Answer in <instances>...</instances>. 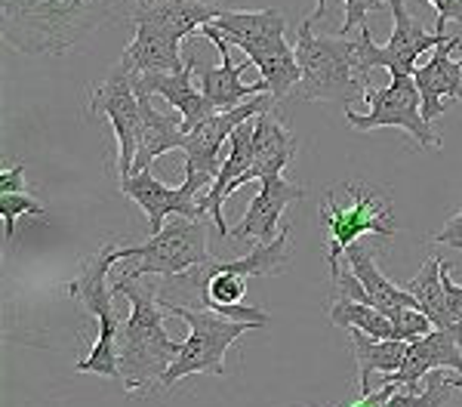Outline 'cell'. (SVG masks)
Returning <instances> with one entry per match:
<instances>
[{"instance_id": "cell-26", "label": "cell", "mask_w": 462, "mask_h": 407, "mask_svg": "<svg viewBox=\"0 0 462 407\" xmlns=\"http://www.w3.org/2000/svg\"><path fill=\"white\" fill-rule=\"evenodd\" d=\"M392 318L394 324V339H404V343H413V339L426 337V333L435 330V324H431V318L422 312L420 306H401V309H392V312H385Z\"/></svg>"}, {"instance_id": "cell-18", "label": "cell", "mask_w": 462, "mask_h": 407, "mask_svg": "<svg viewBox=\"0 0 462 407\" xmlns=\"http://www.w3.org/2000/svg\"><path fill=\"white\" fill-rule=\"evenodd\" d=\"M296 158V136L284 124L278 121V115L263 111L256 115V136H253V164L241 180L235 182V191L241 185L253 180H268V176H284L290 161Z\"/></svg>"}, {"instance_id": "cell-37", "label": "cell", "mask_w": 462, "mask_h": 407, "mask_svg": "<svg viewBox=\"0 0 462 407\" xmlns=\"http://www.w3.org/2000/svg\"><path fill=\"white\" fill-rule=\"evenodd\" d=\"M130 4H136V0H130Z\"/></svg>"}, {"instance_id": "cell-29", "label": "cell", "mask_w": 462, "mask_h": 407, "mask_svg": "<svg viewBox=\"0 0 462 407\" xmlns=\"http://www.w3.org/2000/svg\"><path fill=\"white\" fill-rule=\"evenodd\" d=\"M441 281H444V296H447V309H450L453 321L462 324V287L450 278V265H441Z\"/></svg>"}, {"instance_id": "cell-7", "label": "cell", "mask_w": 462, "mask_h": 407, "mask_svg": "<svg viewBox=\"0 0 462 407\" xmlns=\"http://www.w3.org/2000/svg\"><path fill=\"white\" fill-rule=\"evenodd\" d=\"M163 306L173 312V318H182L189 324V339L182 343V352L170 365L167 374L161 376V389H173L182 376L191 374H226V355L244 333H250L256 324L231 321L226 315H216L210 309L185 306V302H167Z\"/></svg>"}, {"instance_id": "cell-8", "label": "cell", "mask_w": 462, "mask_h": 407, "mask_svg": "<svg viewBox=\"0 0 462 407\" xmlns=\"http://www.w3.org/2000/svg\"><path fill=\"white\" fill-rule=\"evenodd\" d=\"M210 219V217H207ZM207 219L191 217H170L167 226L158 235H152L139 247H121L117 244V259H136L133 269H124L121 278L139 281L145 275L176 278L189 269L210 263V247H207Z\"/></svg>"}, {"instance_id": "cell-22", "label": "cell", "mask_w": 462, "mask_h": 407, "mask_svg": "<svg viewBox=\"0 0 462 407\" xmlns=\"http://www.w3.org/2000/svg\"><path fill=\"white\" fill-rule=\"evenodd\" d=\"M139 106H143V130H139V152L133 173H143L167 152H182L189 133L182 130V121H176L167 111H158L152 102V96H139Z\"/></svg>"}, {"instance_id": "cell-17", "label": "cell", "mask_w": 462, "mask_h": 407, "mask_svg": "<svg viewBox=\"0 0 462 407\" xmlns=\"http://www.w3.org/2000/svg\"><path fill=\"white\" fill-rule=\"evenodd\" d=\"M431 370H457L462 376V343L457 330H441L435 328L426 337L413 339L410 343V352L401 365L398 374L385 376V383H394V386H413V383H422Z\"/></svg>"}, {"instance_id": "cell-27", "label": "cell", "mask_w": 462, "mask_h": 407, "mask_svg": "<svg viewBox=\"0 0 462 407\" xmlns=\"http://www.w3.org/2000/svg\"><path fill=\"white\" fill-rule=\"evenodd\" d=\"M315 13L309 16L311 25H318L320 19H324V10H327V0H315ZM389 4V0H346V22H342V28H339V34L342 37H348L352 34V28H361V25H367V13H374V10H383V6Z\"/></svg>"}, {"instance_id": "cell-12", "label": "cell", "mask_w": 462, "mask_h": 407, "mask_svg": "<svg viewBox=\"0 0 462 407\" xmlns=\"http://www.w3.org/2000/svg\"><path fill=\"white\" fill-rule=\"evenodd\" d=\"M200 34H204L210 43H216V50H219V65H204V69L195 65V78H198L200 90H204L207 99L216 106V111L237 108V106H244L247 99H253V96L268 93V84L263 78H259L256 84H244V80H241L244 69H250V59H244L241 65L231 62L228 37L226 34L216 32L210 22L200 28Z\"/></svg>"}, {"instance_id": "cell-4", "label": "cell", "mask_w": 462, "mask_h": 407, "mask_svg": "<svg viewBox=\"0 0 462 407\" xmlns=\"http://www.w3.org/2000/svg\"><path fill=\"white\" fill-rule=\"evenodd\" d=\"M293 47L302 69L296 99L342 102V106H348L352 96L364 99V93L370 90V80L361 71V59H357V41H348L342 34H315V25L305 19Z\"/></svg>"}, {"instance_id": "cell-31", "label": "cell", "mask_w": 462, "mask_h": 407, "mask_svg": "<svg viewBox=\"0 0 462 407\" xmlns=\"http://www.w3.org/2000/svg\"><path fill=\"white\" fill-rule=\"evenodd\" d=\"M401 386H394V383H383L376 392H367V395H361V402H355L352 407H385V402L398 392Z\"/></svg>"}, {"instance_id": "cell-30", "label": "cell", "mask_w": 462, "mask_h": 407, "mask_svg": "<svg viewBox=\"0 0 462 407\" xmlns=\"http://www.w3.org/2000/svg\"><path fill=\"white\" fill-rule=\"evenodd\" d=\"M426 4H435L438 19H435V32L444 34L447 22H459L462 25V0H426Z\"/></svg>"}, {"instance_id": "cell-36", "label": "cell", "mask_w": 462, "mask_h": 407, "mask_svg": "<svg viewBox=\"0 0 462 407\" xmlns=\"http://www.w3.org/2000/svg\"><path fill=\"white\" fill-rule=\"evenodd\" d=\"M324 407H337V404H324Z\"/></svg>"}, {"instance_id": "cell-33", "label": "cell", "mask_w": 462, "mask_h": 407, "mask_svg": "<svg viewBox=\"0 0 462 407\" xmlns=\"http://www.w3.org/2000/svg\"><path fill=\"white\" fill-rule=\"evenodd\" d=\"M435 244H453V241H462V210L453 213L450 219H447V226L441 228V232L431 238Z\"/></svg>"}, {"instance_id": "cell-20", "label": "cell", "mask_w": 462, "mask_h": 407, "mask_svg": "<svg viewBox=\"0 0 462 407\" xmlns=\"http://www.w3.org/2000/svg\"><path fill=\"white\" fill-rule=\"evenodd\" d=\"M374 241H355L352 247L346 250L348 269H352L355 278L364 284V291L370 296V306H376L379 312H392V309H401V306H420L416 296L410 293L407 287L394 284V281H389L379 272Z\"/></svg>"}, {"instance_id": "cell-35", "label": "cell", "mask_w": 462, "mask_h": 407, "mask_svg": "<svg viewBox=\"0 0 462 407\" xmlns=\"http://www.w3.org/2000/svg\"><path fill=\"white\" fill-rule=\"evenodd\" d=\"M450 247H457V250H462V241H453V244H450Z\"/></svg>"}, {"instance_id": "cell-14", "label": "cell", "mask_w": 462, "mask_h": 407, "mask_svg": "<svg viewBox=\"0 0 462 407\" xmlns=\"http://www.w3.org/2000/svg\"><path fill=\"white\" fill-rule=\"evenodd\" d=\"M195 65L198 56L189 53V65L182 71H145V74H133V84H136L139 96H163L170 102L179 117H182V130H195L198 124H204L207 117L216 115V106L204 96V90L191 87L195 78Z\"/></svg>"}, {"instance_id": "cell-32", "label": "cell", "mask_w": 462, "mask_h": 407, "mask_svg": "<svg viewBox=\"0 0 462 407\" xmlns=\"http://www.w3.org/2000/svg\"><path fill=\"white\" fill-rule=\"evenodd\" d=\"M0 191H28L25 189V167L13 164L10 170L0 173Z\"/></svg>"}, {"instance_id": "cell-16", "label": "cell", "mask_w": 462, "mask_h": 407, "mask_svg": "<svg viewBox=\"0 0 462 407\" xmlns=\"http://www.w3.org/2000/svg\"><path fill=\"white\" fill-rule=\"evenodd\" d=\"M459 34H450L444 43H438L431 50V59L426 65L416 69V87L422 93V115L431 124L435 117H441L444 111H450L453 102H462V62L450 59L457 50Z\"/></svg>"}, {"instance_id": "cell-10", "label": "cell", "mask_w": 462, "mask_h": 407, "mask_svg": "<svg viewBox=\"0 0 462 407\" xmlns=\"http://www.w3.org/2000/svg\"><path fill=\"white\" fill-rule=\"evenodd\" d=\"M89 115L106 117L115 130L117 139V176L130 180L133 164H136L139 152V130H143V106H139V93L133 84V71L124 62H117L115 69L99 87L89 90L87 99Z\"/></svg>"}, {"instance_id": "cell-1", "label": "cell", "mask_w": 462, "mask_h": 407, "mask_svg": "<svg viewBox=\"0 0 462 407\" xmlns=\"http://www.w3.org/2000/svg\"><path fill=\"white\" fill-rule=\"evenodd\" d=\"M111 13L115 0H4L0 34L22 56H62Z\"/></svg>"}, {"instance_id": "cell-24", "label": "cell", "mask_w": 462, "mask_h": 407, "mask_svg": "<svg viewBox=\"0 0 462 407\" xmlns=\"http://www.w3.org/2000/svg\"><path fill=\"white\" fill-rule=\"evenodd\" d=\"M290 226H284L278 232L274 241H265V244H256L247 256L235 259V263H222L228 272H237V275H247V278H272V275H281L290 263Z\"/></svg>"}, {"instance_id": "cell-15", "label": "cell", "mask_w": 462, "mask_h": 407, "mask_svg": "<svg viewBox=\"0 0 462 407\" xmlns=\"http://www.w3.org/2000/svg\"><path fill=\"white\" fill-rule=\"evenodd\" d=\"M305 191L302 185L287 182L284 176H268L259 180V191L253 195V201L247 207V213L241 217L237 226H231L228 238L231 241H274L278 238V219L284 217L287 204L302 201Z\"/></svg>"}, {"instance_id": "cell-2", "label": "cell", "mask_w": 462, "mask_h": 407, "mask_svg": "<svg viewBox=\"0 0 462 407\" xmlns=\"http://www.w3.org/2000/svg\"><path fill=\"white\" fill-rule=\"evenodd\" d=\"M115 293L130 300V318L117 333V361H121V380L126 392L161 386V376L167 374L182 343H176L167 333V318L173 315L154 293V284H136V281L117 278Z\"/></svg>"}, {"instance_id": "cell-5", "label": "cell", "mask_w": 462, "mask_h": 407, "mask_svg": "<svg viewBox=\"0 0 462 407\" xmlns=\"http://www.w3.org/2000/svg\"><path fill=\"white\" fill-rule=\"evenodd\" d=\"M318 217L320 228L327 235V269H330V278L339 272V256H346V250L355 241L367 238V235L392 241L398 235L392 198L383 189H374V185L364 182H346L339 191L330 189L320 198Z\"/></svg>"}, {"instance_id": "cell-13", "label": "cell", "mask_w": 462, "mask_h": 407, "mask_svg": "<svg viewBox=\"0 0 462 407\" xmlns=\"http://www.w3.org/2000/svg\"><path fill=\"white\" fill-rule=\"evenodd\" d=\"M121 191L145 210L152 235H158L161 228L167 226V217L207 219V213L200 210V204H198L200 189L189 180L179 185V189H167V185L154 180L148 170H143V173H133L130 180H124Z\"/></svg>"}, {"instance_id": "cell-3", "label": "cell", "mask_w": 462, "mask_h": 407, "mask_svg": "<svg viewBox=\"0 0 462 407\" xmlns=\"http://www.w3.org/2000/svg\"><path fill=\"white\" fill-rule=\"evenodd\" d=\"M130 6L136 34L126 43L121 62L133 74L182 71L189 62H182L179 41L200 32L222 13L216 0H136Z\"/></svg>"}, {"instance_id": "cell-28", "label": "cell", "mask_w": 462, "mask_h": 407, "mask_svg": "<svg viewBox=\"0 0 462 407\" xmlns=\"http://www.w3.org/2000/svg\"><path fill=\"white\" fill-rule=\"evenodd\" d=\"M25 213L43 217L47 210H43L32 195H25V191H0V217H4V226H6V241H13V235H16V219L25 217Z\"/></svg>"}, {"instance_id": "cell-9", "label": "cell", "mask_w": 462, "mask_h": 407, "mask_svg": "<svg viewBox=\"0 0 462 407\" xmlns=\"http://www.w3.org/2000/svg\"><path fill=\"white\" fill-rule=\"evenodd\" d=\"M364 102L370 106L367 115H357V111L346 108L348 127L361 133L379 127H398L407 130L420 143V148H441V136L431 130V124L422 115V93L416 87L413 74H394L385 90H374L370 87L364 93Z\"/></svg>"}, {"instance_id": "cell-23", "label": "cell", "mask_w": 462, "mask_h": 407, "mask_svg": "<svg viewBox=\"0 0 462 407\" xmlns=\"http://www.w3.org/2000/svg\"><path fill=\"white\" fill-rule=\"evenodd\" d=\"M441 265L444 259L441 256H429L422 263V269L416 272L413 278L407 281V291L416 296L420 309L431 318V324L441 330H457L459 333V343H462V324L453 321L450 309H447V296H444V281H441Z\"/></svg>"}, {"instance_id": "cell-21", "label": "cell", "mask_w": 462, "mask_h": 407, "mask_svg": "<svg viewBox=\"0 0 462 407\" xmlns=\"http://www.w3.org/2000/svg\"><path fill=\"white\" fill-rule=\"evenodd\" d=\"M348 346H352L357 365V386H361L357 392L361 395L374 392V374H398L410 352V343H404V339H376L357 328H348Z\"/></svg>"}, {"instance_id": "cell-11", "label": "cell", "mask_w": 462, "mask_h": 407, "mask_svg": "<svg viewBox=\"0 0 462 407\" xmlns=\"http://www.w3.org/2000/svg\"><path fill=\"white\" fill-rule=\"evenodd\" d=\"M389 10L394 19V32L389 37V43L376 47L374 34L367 25H361V41H357V59H361V71L370 78L374 69H389V74H416V62L422 53L435 50L438 43H444L450 34H438L426 32L420 19L407 10L404 0H389Z\"/></svg>"}, {"instance_id": "cell-19", "label": "cell", "mask_w": 462, "mask_h": 407, "mask_svg": "<svg viewBox=\"0 0 462 407\" xmlns=\"http://www.w3.org/2000/svg\"><path fill=\"white\" fill-rule=\"evenodd\" d=\"M210 25L226 34L228 43L253 56L256 50L284 37L287 19L278 10H222Z\"/></svg>"}, {"instance_id": "cell-25", "label": "cell", "mask_w": 462, "mask_h": 407, "mask_svg": "<svg viewBox=\"0 0 462 407\" xmlns=\"http://www.w3.org/2000/svg\"><path fill=\"white\" fill-rule=\"evenodd\" d=\"M330 321L337 328H357L376 339H394V324L385 312H379L376 306H367V302L348 300V296H339L330 306Z\"/></svg>"}, {"instance_id": "cell-6", "label": "cell", "mask_w": 462, "mask_h": 407, "mask_svg": "<svg viewBox=\"0 0 462 407\" xmlns=\"http://www.w3.org/2000/svg\"><path fill=\"white\" fill-rule=\"evenodd\" d=\"M117 263V241H106L93 256L80 265V275L65 284V293L78 300L99 324L96 343L87 358L78 361V374H96L106 380L121 376V361H117V333H121V318L115 312V287L106 284L108 269Z\"/></svg>"}, {"instance_id": "cell-34", "label": "cell", "mask_w": 462, "mask_h": 407, "mask_svg": "<svg viewBox=\"0 0 462 407\" xmlns=\"http://www.w3.org/2000/svg\"><path fill=\"white\" fill-rule=\"evenodd\" d=\"M457 53H459V62H462V37L457 41Z\"/></svg>"}]
</instances>
